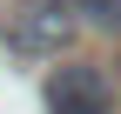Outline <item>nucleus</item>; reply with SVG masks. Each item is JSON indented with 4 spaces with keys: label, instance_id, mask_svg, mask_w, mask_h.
I'll return each instance as SVG.
<instances>
[{
    "label": "nucleus",
    "instance_id": "f257e3e1",
    "mask_svg": "<svg viewBox=\"0 0 121 114\" xmlns=\"http://www.w3.org/2000/svg\"><path fill=\"white\" fill-rule=\"evenodd\" d=\"M74 34H81L74 0H20V7L7 13V27H0L7 54H20V61H60V47H67Z\"/></svg>",
    "mask_w": 121,
    "mask_h": 114
},
{
    "label": "nucleus",
    "instance_id": "f03ea898",
    "mask_svg": "<svg viewBox=\"0 0 121 114\" xmlns=\"http://www.w3.org/2000/svg\"><path fill=\"white\" fill-rule=\"evenodd\" d=\"M114 107V81L94 61H67L47 74V114H108Z\"/></svg>",
    "mask_w": 121,
    "mask_h": 114
},
{
    "label": "nucleus",
    "instance_id": "7ed1b4c3",
    "mask_svg": "<svg viewBox=\"0 0 121 114\" xmlns=\"http://www.w3.org/2000/svg\"><path fill=\"white\" fill-rule=\"evenodd\" d=\"M81 27H101V34H121V0H74Z\"/></svg>",
    "mask_w": 121,
    "mask_h": 114
}]
</instances>
